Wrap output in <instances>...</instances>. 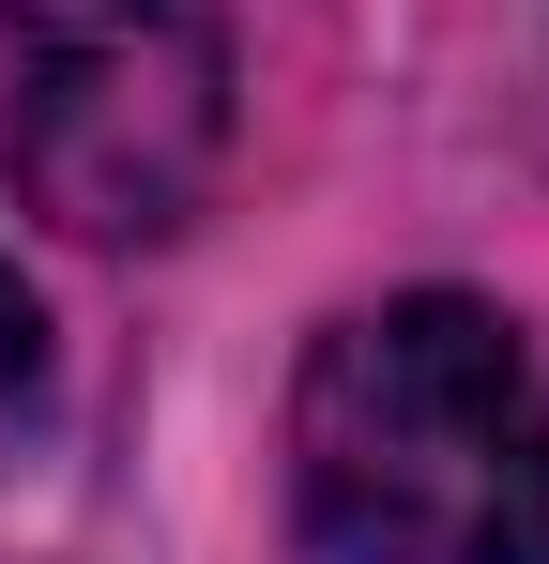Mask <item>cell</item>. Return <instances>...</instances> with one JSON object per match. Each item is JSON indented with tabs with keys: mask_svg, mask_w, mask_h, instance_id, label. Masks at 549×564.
<instances>
[{
	"mask_svg": "<svg viewBox=\"0 0 549 564\" xmlns=\"http://www.w3.org/2000/svg\"><path fill=\"white\" fill-rule=\"evenodd\" d=\"M290 503L321 564H549L535 351L458 290L336 321L290 381Z\"/></svg>",
	"mask_w": 549,
	"mask_h": 564,
	"instance_id": "6da1fadb",
	"label": "cell"
},
{
	"mask_svg": "<svg viewBox=\"0 0 549 564\" xmlns=\"http://www.w3.org/2000/svg\"><path fill=\"white\" fill-rule=\"evenodd\" d=\"M0 169L77 245H169L229 169V0H0Z\"/></svg>",
	"mask_w": 549,
	"mask_h": 564,
	"instance_id": "7a4b0ae2",
	"label": "cell"
},
{
	"mask_svg": "<svg viewBox=\"0 0 549 564\" xmlns=\"http://www.w3.org/2000/svg\"><path fill=\"white\" fill-rule=\"evenodd\" d=\"M31 427H46V305L0 275V458H15Z\"/></svg>",
	"mask_w": 549,
	"mask_h": 564,
	"instance_id": "3957f363",
	"label": "cell"
}]
</instances>
